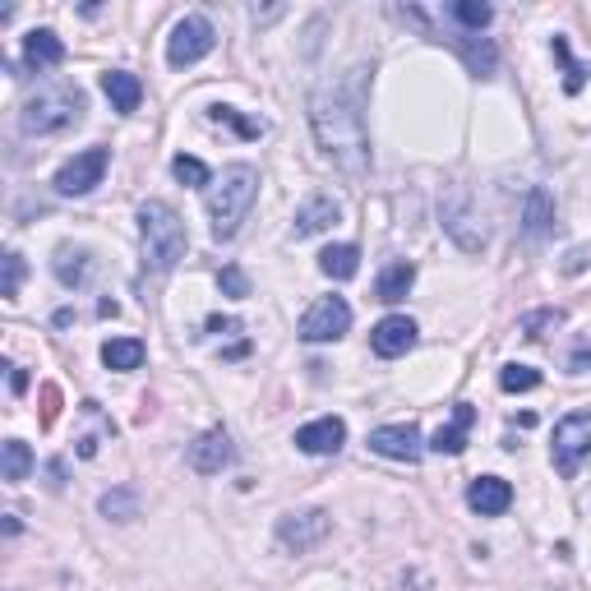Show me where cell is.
Returning <instances> with one entry per match:
<instances>
[{"label":"cell","mask_w":591,"mask_h":591,"mask_svg":"<svg viewBox=\"0 0 591 591\" xmlns=\"http://www.w3.org/2000/svg\"><path fill=\"white\" fill-rule=\"evenodd\" d=\"M361 107V79H328L310 97V121L314 134H319V148L351 181H361L365 167H370V134H365Z\"/></svg>","instance_id":"1"},{"label":"cell","mask_w":591,"mask_h":591,"mask_svg":"<svg viewBox=\"0 0 591 591\" xmlns=\"http://www.w3.org/2000/svg\"><path fill=\"white\" fill-rule=\"evenodd\" d=\"M254 199H259V171L245 167V162L227 167L218 181L208 185V218H213V236H218V241H231V236L241 231Z\"/></svg>","instance_id":"2"},{"label":"cell","mask_w":591,"mask_h":591,"mask_svg":"<svg viewBox=\"0 0 591 591\" xmlns=\"http://www.w3.org/2000/svg\"><path fill=\"white\" fill-rule=\"evenodd\" d=\"M139 231H144V254H148V268H153V273H171V268L185 259L190 236H185V222L171 204L148 199V204L139 208Z\"/></svg>","instance_id":"3"},{"label":"cell","mask_w":591,"mask_h":591,"mask_svg":"<svg viewBox=\"0 0 591 591\" xmlns=\"http://www.w3.org/2000/svg\"><path fill=\"white\" fill-rule=\"evenodd\" d=\"M84 93L79 88H47V93H37L33 102L24 107V116H19V125H24L28 134H56L65 130V125H74L79 116H84Z\"/></svg>","instance_id":"4"},{"label":"cell","mask_w":591,"mask_h":591,"mask_svg":"<svg viewBox=\"0 0 591 591\" xmlns=\"http://www.w3.org/2000/svg\"><path fill=\"white\" fill-rule=\"evenodd\" d=\"M591 458V411H573L555 425V471L578 476V467Z\"/></svg>","instance_id":"5"},{"label":"cell","mask_w":591,"mask_h":591,"mask_svg":"<svg viewBox=\"0 0 591 591\" xmlns=\"http://www.w3.org/2000/svg\"><path fill=\"white\" fill-rule=\"evenodd\" d=\"M213 47H218L213 24H208L204 14H185L181 24H176V33H171V42H167V61L176 65V70H185V65L204 61Z\"/></svg>","instance_id":"6"},{"label":"cell","mask_w":591,"mask_h":591,"mask_svg":"<svg viewBox=\"0 0 591 591\" xmlns=\"http://www.w3.org/2000/svg\"><path fill=\"white\" fill-rule=\"evenodd\" d=\"M351 328V305L342 296H319L301 319V338L305 342H338Z\"/></svg>","instance_id":"7"},{"label":"cell","mask_w":591,"mask_h":591,"mask_svg":"<svg viewBox=\"0 0 591 591\" xmlns=\"http://www.w3.org/2000/svg\"><path fill=\"white\" fill-rule=\"evenodd\" d=\"M107 162H111L107 148H88V153H74L70 162L56 171V194H70V199L88 194L93 185H102V176H107Z\"/></svg>","instance_id":"8"},{"label":"cell","mask_w":591,"mask_h":591,"mask_svg":"<svg viewBox=\"0 0 591 591\" xmlns=\"http://www.w3.org/2000/svg\"><path fill=\"white\" fill-rule=\"evenodd\" d=\"M328 531H333V522H328L324 508H305V513H287V518L278 522V541L287 545V550H314Z\"/></svg>","instance_id":"9"},{"label":"cell","mask_w":591,"mask_h":591,"mask_svg":"<svg viewBox=\"0 0 591 591\" xmlns=\"http://www.w3.org/2000/svg\"><path fill=\"white\" fill-rule=\"evenodd\" d=\"M236 458V448H231V435L222 430V425H213V430H204V435L190 444V453H185V462H190L199 476H218L227 462Z\"/></svg>","instance_id":"10"},{"label":"cell","mask_w":591,"mask_h":591,"mask_svg":"<svg viewBox=\"0 0 591 591\" xmlns=\"http://www.w3.org/2000/svg\"><path fill=\"white\" fill-rule=\"evenodd\" d=\"M370 448L379 453V458H393V462H416L425 453L421 430H416L411 421L407 425H384V430H374Z\"/></svg>","instance_id":"11"},{"label":"cell","mask_w":591,"mask_h":591,"mask_svg":"<svg viewBox=\"0 0 591 591\" xmlns=\"http://www.w3.org/2000/svg\"><path fill=\"white\" fill-rule=\"evenodd\" d=\"M370 347H374V356H384V361H393V356H407V351L416 347V324H411L407 314H388V319H379V324H374Z\"/></svg>","instance_id":"12"},{"label":"cell","mask_w":591,"mask_h":591,"mask_svg":"<svg viewBox=\"0 0 591 591\" xmlns=\"http://www.w3.org/2000/svg\"><path fill=\"white\" fill-rule=\"evenodd\" d=\"M342 444H347V421H342V416H324V421H310L296 430V448H301V453H314V458L338 453Z\"/></svg>","instance_id":"13"},{"label":"cell","mask_w":591,"mask_h":591,"mask_svg":"<svg viewBox=\"0 0 591 591\" xmlns=\"http://www.w3.org/2000/svg\"><path fill=\"white\" fill-rule=\"evenodd\" d=\"M467 504L476 508L481 518H499V513L513 508V485H508L504 476H476V481L467 485Z\"/></svg>","instance_id":"14"},{"label":"cell","mask_w":591,"mask_h":591,"mask_svg":"<svg viewBox=\"0 0 591 591\" xmlns=\"http://www.w3.org/2000/svg\"><path fill=\"white\" fill-rule=\"evenodd\" d=\"M338 218H342L338 199H333V194H314V199H305L301 213H296V241H305V236H319V231H328Z\"/></svg>","instance_id":"15"},{"label":"cell","mask_w":591,"mask_h":591,"mask_svg":"<svg viewBox=\"0 0 591 591\" xmlns=\"http://www.w3.org/2000/svg\"><path fill=\"white\" fill-rule=\"evenodd\" d=\"M102 93L111 97V107L130 116V111H139L144 84H139V74H130V70H111V74H102Z\"/></svg>","instance_id":"16"},{"label":"cell","mask_w":591,"mask_h":591,"mask_svg":"<svg viewBox=\"0 0 591 591\" xmlns=\"http://www.w3.org/2000/svg\"><path fill=\"white\" fill-rule=\"evenodd\" d=\"M411 282H416V264H407V259H398V264H388L384 273H379V282H374V301H384V305L407 301Z\"/></svg>","instance_id":"17"},{"label":"cell","mask_w":591,"mask_h":591,"mask_svg":"<svg viewBox=\"0 0 591 591\" xmlns=\"http://www.w3.org/2000/svg\"><path fill=\"white\" fill-rule=\"evenodd\" d=\"M476 425V407L471 402H458V411H453V425L448 430H439L435 439H430V448L435 453H448V458H458L462 448H467V430Z\"/></svg>","instance_id":"18"},{"label":"cell","mask_w":591,"mask_h":591,"mask_svg":"<svg viewBox=\"0 0 591 591\" xmlns=\"http://www.w3.org/2000/svg\"><path fill=\"white\" fill-rule=\"evenodd\" d=\"M24 61L33 70H47V65H61L65 61V42L51 28H37V33L24 37Z\"/></svg>","instance_id":"19"},{"label":"cell","mask_w":591,"mask_h":591,"mask_svg":"<svg viewBox=\"0 0 591 591\" xmlns=\"http://www.w3.org/2000/svg\"><path fill=\"white\" fill-rule=\"evenodd\" d=\"M550 227H555V199H550V190H531L527 208H522V231L531 241H541V236H550Z\"/></svg>","instance_id":"20"},{"label":"cell","mask_w":591,"mask_h":591,"mask_svg":"<svg viewBox=\"0 0 591 591\" xmlns=\"http://www.w3.org/2000/svg\"><path fill=\"white\" fill-rule=\"evenodd\" d=\"M319 268H324V278H333V282H351L356 268H361V250H356V245H328V250L319 254Z\"/></svg>","instance_id":"21"},{"label":"cell","mask_w":591,"mask_h":591,"mask_svg":"<svg viewBox=\"0 0 591 591\" xmlns=\"http://www.w3.org/2000/svg\"><path fill=\"white\" fill-rule=\"evenodd\" d=\"M51 268H56L61 287H84L93 259H88V250H70V245H61V250H56V259H51Z\"/></svg>","instance_id":"22"},{"label":"cell","mask_w":591,"mask_h":591,"mask_svg":"<svg viewBox=\"0 0 591 591\" xmlns=\"http://www.w3.org/2000/svg\"><path fill=\"white\" fill-rule=\"evenodd\" d=\"M144 342L139 338H111V342H102V361H107V370H139L144 365Z\"/></svg>","instance_id":"23"},{"label":"cell","mask_w":591,"mask_h":591,"mask_svg":"<svg viewBox=\"0 0 591 591\" xmlns=\"http://www.w3.org/2000/svg\"><path fill=\"white\" fill-rule=\"evenodd\" d=\"M458 56L467 61L471 74H495L499 65V51L490 37H458Z\"/></svg>","instance_id":"24"},{"label":"cell","mask_w":591,"mask_h":591,"mask_svg":"<svg viewBox=\"0 0 591 591\" xmlns=\"http://www.w3.org/2000/svg\"><path fill=\"white\" fill-rule=\"evenodd\" d=\"M0 471H5V481H10V485L28 481V471H33V453H28L24 439H5V453H0Z\"/></svg>","instance_id":"25"},{"label":"cell","mask_w":591,"mask_h":591,"mask_svg":"<svg viewBox=\"0 0 591 591\" xmlns=\"http://www.w3.org/2000/svg\"><path fill=\"white\" fill-rule=\"evenodd\" d=\"M499 388L504 393H531V388H541V370H531V365H504L499 370Z\"/></svg>","instance_id":"26"},{"label":"cell","mask_w":591,"mask_h":591,"mask_svg":"<svg viewBox=\"0 0 591 591\" xmlns=\"http://www.w3.org/2000/svg\"><path fill=\"white\" fill-rule=\"evenodd\" d=\"M453 19H458L462 28H476V33H481V28L495 19V10H490L485 0H453Z\"/></svg>","instance_id":"27"},{"label":"cell","mask_w":591,"mask_h":591,"mask_svg":"<svg viewBox=\"0 0 591 591\" xmlns=\"http://www.w3.org/2000/svg\"><path fill=\"white\" fill-rule=\"evenodd\" d=\"M102 513L116 522H130L139 513V495L134 490H111V495H102Z\"/></svg>","instance_id":"28"},{"label":"cell","mask_w":591,"mask_h":591,"mask_svg":"<svg viewBox=\"0 0 591 591\" xmlns=\"http://www.w3.org/2000/svg\"><path fill=\"white\" fill-rule=\"evenodd\" d=\"M171 176L181 185H208L213 176H208V167L199 162V157H190V153H181V157H171Z\"/></svg>","instance_id":"29"},{"label":"cell","mask_w":591,"mask_h":591,"mask_svg":"<svg viewBox=\"0 0 591 591\" xmlns=\"http://www.w3.org/2000/svg\"><path fill=\"white\" fill-rule=\"evenodd\" d=\"M555 61L564 65V93H582V84H587V70H582V65L568 56V42H564V37H555Z\"/></svg>","instance_id":"30"},{"label":"cell","mask_w":591,"mask_h":591,"mask_svg":"<svg viewBox=\"0 0 591 591\" xmlns=\"http://www.w3.org/2000/svg\"><path fill=\"white\" fill-rule=\"evenodd\" d=\"M555 324H564V310H536V314H527L522 319V338H545V328H555Z\"/></svg>","instance_id":"31"},{"label":"cell","mask_w":591,"mask_h":591,"mask_svg":"<svg viewBox=\"0 0 591 591\" xmlns=\"http://www.w3.org/2000/svg\"><path fill=\"white\" fill-rule=\"evenodd\" d=\"M19 282H24V254H5V282H0V296L5 301H14L19 296Z\"/></svg>","instance_id":"32"},{"label":"cell","mask_w":591,"mask_h":591,"mask_svg":"<svg viewBox=\"0 0 591 591\" xmlns=\"http://www.w3.org/2000/svg\"><path fill=\"white\" fill-rule=\"evenodd\" d=\"M218 287L227 291L231 301H245V296H250V278H245V273H241L236 264H231V268H222V273H218Z\"/></svg>","instance_id":"33"},{"label":"cell","mask_w":591,"mask_h":591,"mask_svg":"<svg viewBox=\"0 0 591 591\" xmlns=\"http://www.w3.org/2000/svg\"><path fill=\"white\" fill-rule=\"evenodd\" d=\"M208 116H213V121H231L236 130L245 134V139H259V134H264V125H259V121H245V116H241L236 107H213Z\"/></svg>","instance_id":"34"},{"label":"cell","mask_w":591,"mask_h":591,"mask_svg":"<svg viewBox=\"0 0 591 591\" xmlns=\"http://www.w3.org/2000/svg\"><path fill=\"white\" fill-rule=\"evenodd\" d=\"M591 365V338H578V347H573V361H568V370L582 374Z\"/></svg>","instance_id":"35"},{"label":"cell","mask_w":591,"mask_h":591,"mask_svg":"<svg viewBox=\"0 0 591 591\" xmlns=\"http://www.w3.org/2000/svg\"><path fill=\"white\" fill-rule=\"evenodd\" d=\"M56 407H61V393L56 388H42V421H56Z\"/></svg>","instance_id":"36"},{"label":"cell","mask_w":591,"mask_h":591,"mask_svg":"<svg viewBox=\"0 0 591 591\" xmlns=\"http://www.w3.org/2000/svg\"><path fill=\"white\" fill-rule=\"evenodd\" d=\"M208 333H241V319H222V314H213V319H208Z\"/></svg>","instance_id":"37"},{"label":"cell","mask_w":591,"mask_h":591,"mask_svg":"<svg viewBox=\"0 0 591 591\" xmlns=\"http://www.w3.org/2000/svg\"><path fill=\"white\" fill-rule=\"evenodd\" d=\"M10 388H14V393H28V370H19V365H14V374H10Z\"/></svg>","instance_id":"38"},{"label":"cell","mask_w":591,"mask_h":591,"mask_svg":"<svg viewBox=\"0 0 591 591\" xmlns=\"http://www.w3.org/2000/svg\"><path fill=\"white\" fill-rule=\"evenodd\" d=\"M93 453H97V439H93V435L79 439V458H93Z\"/></svg>","instance_id":"39"}]
</instances>
